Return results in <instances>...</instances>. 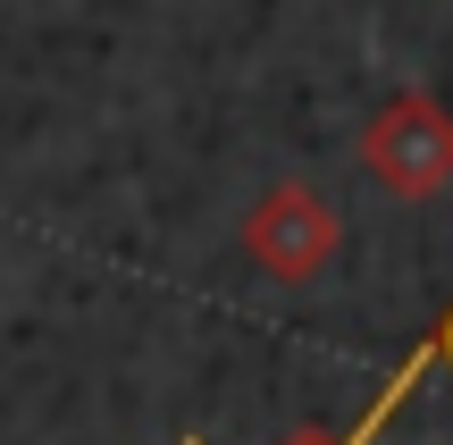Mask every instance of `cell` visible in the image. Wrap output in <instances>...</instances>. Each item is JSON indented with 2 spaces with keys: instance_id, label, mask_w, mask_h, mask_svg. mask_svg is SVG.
I'll use <instances>...</instances> for the list:
<instances>
[{
  "instance_id": "1",
  "label": "cell",
  "mask_w": 453,
  "mask_h": 445,
  "mask_svg": "<svg viewBox=\"0 0 453 445\" xmlns=\"http://www.w3.org/2000/svg\"><path fill=\"white\" fill-rule=\"evenodd\" d=\"M361 168H370L395 202H437L453 185V110L437 93H395L387 110L361 127Z\"/></svg>"
},
{
  "instance_id": "5",
  "label": "cell",
  "mask_w": 453,
  "mask_h": 445,
  "mask_svg": "<svg viewBox=\"0 0 453 445\" xmlns=\"http://www.w3.org/2000/svg\"><path fill=\"white\" fill-rule=\"evenodd\" d=\"M185 445H202V437H185Z\"/></svg>"
},
{
  "instance_id": "4",
  "label": "cell",
  "mask_w": 453,
  "mask_h": 445,
  "mask_svg": "<svg viewBox=\"0 0 453 445\" xmlns=\"http://www.w3.org/2000/svg\"><path fill=\"white\" fill-rule=\"evenodd\" d=\"M428 345H437V362H445V370H453V311H445V319H437V328H428Z\"/></svg>"
},
{
  "instance_id": "2",
  "label": "cell",
  "mask_w": 453,
  "mask_h": 445,
  "mask_svg": "<svg viewBox=\"0 0 453 445\" xmlns=\"http://www.w3.org/2000/svg\"><path fill=\"white\" fill-rule=\"evenodd\" d=\"M336 244H344V219H336V202H327L311 177H277L269 194L243 211V252H252V269H269L277 286L327 278Z\"/></svg>"
},
{
  "instance_id": "3",
  "label": "cell",
  "mask_w": 453,
  "mask_h": 445,
  "mask_svg": "<svg viewBox=\"0 0 453 445\" xmlns=\"http://www.w3.org/2000/svg\"><path fill=\"white\" fill-rule=\"evenodd\" d=\"M428 362H437V345H428V336H420V345L403 353V370H387V387H378V395L361 403V420H353V429H344V437H294V445H378V429H387V420L403 412V395H411V379H420Z\"/></svg>"
}]
</instances>
